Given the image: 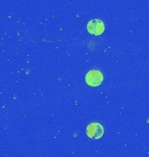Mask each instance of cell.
<instances>
[{
  "mask_svg": "<svg viewBox=\"0 0 149 157\" xmlns=\"http://www.w3.org/2000/svg\"><path fill=\"white\" fill-rule=\"evenodd\" d=\"M103 135H104V128L101 126V124L98 122L89 124L86 128V135L90 139L98 140L99 138H101Z\"/></svg>",
  "mask_w": 149,
  "mask_h": 157,
  "instance_id": "3957f363",
  "label": "cell"
},
{
  "mask_svg": "<svg viewBox=\"0 0 149 157\" xmlns=\"http://www.w3.org/2000/svg\"><path fill=\"white\" fill-rule=\"evenodd\" d=\"M86 30L92 35L99 36L105 31V25L100 19H92L87 23Z\"/></svg>",
  "mask_w": 149,
  "mask_h": 157,
  "instance_id": "7a4b0ae2",
  "label": "cell"
},
{
  "mask_svg": "<svg viewBox=\"0 0 149 157\" xmlns=\"http://www.w3.org/2000/svg\"><path fill=\"white\" fill-rule=\"evenodd\" d=\"M86 83L90 86H99L104 80V76L99 70H91L86 74Z\"/></svg>",
  "mask_w": 149,
  "mask_h": 157,
  "instance_id": "6da1fadb",
  "label": "cell"
}]
</instances>
